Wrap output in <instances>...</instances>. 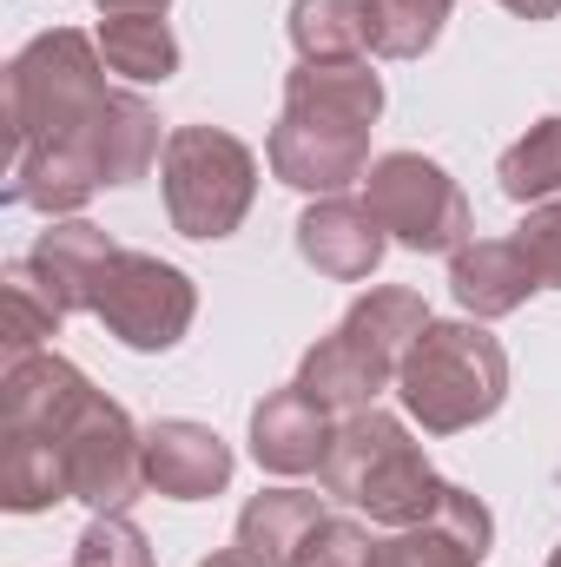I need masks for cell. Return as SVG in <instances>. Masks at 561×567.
Here are the masks:
<instances>
[{
    "instance_id": "6da1fadb",
    "label": "cell",
    "mask_w": 561,
    "mask_h": 567,
    "mask_svg": "<svg viewBox=\"0 0 561 567\" xmlns=\"http://www.w3.org/2000/svg\"><path fill=\"white\" fill-rule=\"evenodd\" d=\"M120 86H106L100 40L80 27L33 33L7 60V205H27L40 218H80L93 192H106V106Z\"/></svg>"
},
{
    "instance_id": "7a4b0ae2",
    "label": "cell",
    "mask_w": 561,
    "mask_h": 567,
    "mask_svg": "<svg viewBox=\"0 0 561 567\" xmlns=\"http://www.w3.org/2000/svg\"><path fill=\"white\" fill-rule=\"evenodd\" d=\"M324 495L370 515L377 528H410V522H429L442 508V475L429 468L422 442L410 435L404 416L390 410H350L337 416V435H330V455L317 468Z\"/></svg>"
},
{
    "instance_id": "3957f363",
    "label": "cell",
    "mask_w": 561,
    "mask_h": 567,
    "mask_svg": "<svg viewBox=\"0 0 561 567\" xmlns=\"http://www.w3.org/2000/svg\"><path fill=\"white\" fill-rule=\"evenodd\" d=\"M397 403L422 435H462L509 403V350L476 317H429L404 370Z\"/></svg>"
},
{
    "instance_id": "277c9868",
    "label": "cell",
    "mask_w": 561,
    "mask_h": 567,
    "mask_svg": "<svg viewBox=\"0 0 561 567\" xmlns=\"http://www.w3.org/2000/svg\"><path fill=\"white\" fill-rule=\"evenodd\" d=\"M159 198L178 238L218 245L258 205V152L225 126H172L159 158Z\"/></svg>"
},
{
    "instance_id": "5b68a950",
    "label": "cell",
    "mask_w": 561,
    "mask_h": 567,
    "mask_svg": "<svg viewBox=\"0 0 561 567\" xmlns=\"http://www.w3.org/2000/svg\"><path fill=\"white\" fill-rule=\"evenodd\" d=\"M364 205L377 212V225L390 231V245L417 251V258H449L476 238V212L462 198V185L422 158V152H384L364 172Z\"/></svg>"
},
{
    "instance_id": "8992f818",
    "label": "cell",
    "mask_w": 561,
    "mask_h": 567,
    "mask_svg": "<svg viewBox=\"0 0 561 567\" xmlns=\"http://www.w3.org/2000/svg\"><path fill=\"white\" fill-rule=\"evenodd\" d=\"M53 442L67 462V495L93 515H126L145 495V429L106 390H86Z\"/></svg>"
},
{
    "instance_id": "52a82bcc",
    "label": "cell",
    "mask_w": 561,
    "mask_h": 567,
    "mask_svg": "<svg viewBox=\"0 0 561 567\" xmlns=\"http://www.w3.org/2000/svg\"><path fill=\"white\" fill-rule=\"evenodd\" d=\"M93 317L106 323V337H120L140 357H165L185 343L192 317H198V284L185 278L178 265L152 258V251H120L113 271L100 284Z\"/></svg>"
},
{
    "instance_id": "ba28073f",
    "label": "cell",
    "mask_w": 561,
    "mask_h": 567,
    "mask_svg": "<svg viewBox=\"0 0 561 567\" xmlns=\"http://www.w3.org/2000/svg\"><path fill=\"white\" fill-rule=\"evenodd\" d=\"M265 165H272L278 185L304 192V198H337V192L364 185V172H370V133L324 126V120H304V113H278V126L265 140Z\"/></svg>"
},
{
    "instance_id": "9c48e42d",
    "label": "cell",
    "mask_w": 561,
    "mask_h": 567,
    "mask_svg": "<svg viewBox=\"0 0 561 567\" xmlns=\"http://www.w3.org/2000/svg\"><path fill=\"white\" fill-rule=\"evenodd\" d=\"M489 548H496V515L482 508V495L449 482L442 508L429 522L370 535V561L364 567H482Z\"/></svg>"
},
{
    "instance_id": "30bf717a",
    "label": "cell",
    "mask_w": 561,
    "mask_h": 567,
    "mask_svg": "<svg viewBox=\"0 0 561 567\" xmlns=\"http://www.w3.org/2000/svg\"><path fill=\"white\" fill-rule=\"evenodd\" d=\"M232 468H238V455L212 423L159 416L145 429V488L165 502H212L232 488Z\"/></svg>"
},
{
    "instance_id": "8fae6325",
    "label": "cell",
    "mask_w": 561,
    "mask_h": 567,
    "mask_svg": "<svg viewBox=\"0 0 561 567\" xmlns=\"http://www.w3.org/2000/svg\"><path fill=\"white\" fill-rule=\"evenodd\" d=\"M384 251H390V231H384L377 212H370L364 198H350V192H337V198H310L304 218H297V258H304L317 278H330V284L377 278Z\"/></svg>"
},
{
    "instance_id": "7c38bea8",
    "label": "cell",
    "mask_w": 561,
    "mask_h": 567,
    "mask_svg": "<svg viewBox=\"0 0 561 567\" xmlns=\"http://www.w3.org/2000/svg\"><path fill=\"white\" fill-rule=\"evenodd\" d=\"M330 435H337V416L304 383H284V390H265V403L252 410V462L284 482L317 475L330 455Z\"/></svg>"
},
{
    "instance_id": "4fadbf2b",
    "label": "cell",
    "mask_w": 561,
    "mask_h": 567,
    "mask_svg": "<svg viewBox=\"0 0 561 567\" xmlns=\"http://www.w3.org/2000/svg\"><path fill=\"white\" fill-rule=\"evenodd\" d=\"M284 113L324 120V126H350V133H377L384 120V80L370 60H297L284 80Z\"/></svg>"
},
{
    "instance_id": "5bb4252c",
    "label": "cell",
    "mask_w": 561,
    "mask_h": 567,
    "mask_svg": "<svg viewBox=\"0 0 561 567\" xmlns=\"http://www.w3.org/2000/svg\"><path fill=\"white\" fill-rule=\"evenodd\" d=\"M126 245H113L100 225H86V218H47V231L33 238V271L47 278V290L60 297V310L67 317H93V303H100V284L113 271V258H120Z\"/></svg>"
},
{
    "instance_id": "9a60e30c",
    "label": "cell",
    "mask_w": 561,
    "mask_h": 567,
    "mask_svg": "<svg viewBox=\"0 0 561 567\" xmlns=\"http://www.w3.org/2000/svg\"><path fill=\"white\" fill-rule=\"evenodd\" d=\"M449 290H456L462 317L496 323V317L522 310L542 284H536V271H529V258H522L516 238H469L462 251H449Z\"/></svg>"
},
{
    "instance_id": "2e32d148",
    "label": "cell",
    "mask_w": 561,
    "mask_h": 567,
    "mask_svg": "<svg viewBox=\"0 0 561 567\" xmlns=\"http://www.w3.org/2000/svg\"><path fill=\"white\" fill-rule=\"evenodd\" d=\"M297 383H304L330 416H350V410H370L384 390H397V370H390L370 343H357V337L337 323L330 337H317V343L304 350Z\"/></svg>"
},
{
    "instance_id": "e0dca14e",
    "label": "cell",
    "mask_w": 561,
    "mask_h": 567,
    "mask_svg": "<svg viewBox=\"0 0 561 567\" xmlns=\"http://www.w3.org/2000/svg\"><path fill=\"white\" fill-rule=\"evenodd\" d=\"M324 522H330L324 495H310V488H258L238 508V548L265 567H297L310 555Z\"/></svg>"
},
{
    "instance_id": "ac0fdd59",
    "label": "cell",
    "mask_w": 561,
    "mask_h": 567,
    "mask_svg": "<svg viewBox=\"0 0 561 567\" xmlns=\"http://www.w3.org/2000/svg\"><path fill=\"white\" fill-rule=\"evenodd\" d=\"M100 60L106 73H120L126 86H165L178 73V33L165 27V13H100Z\"/></svg>"
},
{
    "instance_id": "d6986e66",
    "label": "cell",
    "mask_w": 561,
    "mask_h": 567,
    "mask_svg": "<svg viewBox=\"0 0 561 567\" xmlns=\"http://www.w3.org/2000/svg\"><path fill=\"white\" fill-rule=\"evenodd\" d=\"M0 502L13 515H40L53 502H73L67 495V462H60L53 435H40V429H0Z\"/></svg>"
},
{
    "instance_id": "ffe728a7",
    "label": "cell",
    "mask_w": 561,
    "mask_h": 567,
    "mask_svg": "<svg viewBox=\"0 0 561 567\" xmlns=\"http://www.w3.org/2000/svg\"><path fill=\"white\" fill-rule=\"evenodd\" d=\"M290 47H297V60H370L377 13H370V0H297Z\"/></svg>"
},
{
    "instance_id": "44dd1931",
    "label": "cell",
    "mask_w": 561,
    "mask_h": 567,
    "mask_svg": "<svg viewBox=\"0 0 561 567\" xmlns=\"http://www.w3.org/2000/svg\"><path fill=\"white\" fill-rule=\"evenodd\" d=\"M0 303H7V330H0L7 363L53 350V337H60L67 310H60V297L47 290V278L33 271V258H13V265L0 271Z\"/></svg>"
},
{
    "instance_id": "7402d4cb",
    "label": "cell",
    "mask_w": 561,
    "mask_h": 567,
    "mask_svg": "<svg viewBox=\"0 0 561 567\" xmlns=\"http://www.w3.org/2000/svg\"><path fill=\"white\" fill-rule=\"evenodd\" d=\"M165 140L172 133H159V113L145 106L140 93H113V106H106V140H100V152H106V185L113 192H126V185H140L145 172L165 158Z\"/></svg>"
},
{
    "instance_id": "603a6c76",
    "label": "cell",
    "mask_w": 561,
    "mask_h": 567,
    "mask_svg": "<svg viewBox=\"0 0 561 567\" xmlns=\"http://www.w3.org/2000/svg\"><path fill=\"white\" fill-rule=\"evenodd\" d=\"M496 178H502V198L509 205H549L561 198V113L549 120H536L522 140L502 152V165H496Z\"/></svg>"
},
{
    "instance_id": "cb8c5ba5",
    "label": "cell",
    "mask_w": 561,
    "mask_h": 567,
    "mask_svg": "<svg viewBox=\"0 0 561 567\" xmlns=\"http://www.w3.org/2000/svg\"><path fill=\"white\" fill-rule=\"evenodd\" d=\"M370 13H377V60H422L442 40L456 0H370Z\"/></svg>"
},
{
    "instance_id": "d4e9b609",
    "label": "cell",
    "mask_w": 561,
    "mask_h": 567,
    "mask_svg": "<svg viewBox=\"0 0 561 567\" xmlns=\"http://www.w3.org/2000/svg\"><path fill=\"white\" fill-rule=\"evenodd\" d=\"M73 567H159V561H152V542L140 535L133 515H93L80 548H73Z\"/></svg>"
},
{
    "instance_id": "484cf974",
    "label": "cell",
    "mask_w": 561,
    "mask_h": 567,
    "mask_svg": "<svg viewBox=\"0 0 561 567\" xmlns=\"http://www.w3.org/2000/svg\"><path fill=\"white\" fill-rule=\"evenodd\" d=\"M509 238L522 245V258H529L536 284H542V290H561V198L529 205V218H522Z\"/></svg>"
},
{
    "instance_id": "4316f807",
    "label": "cell",
    "mask_w": 561,
    "mask_h": 567,
    "mask_svg": "<svg viewBox=\"0 0 561 567\" xmlns=\"http://www.w3.org/2000/svg\"><path fill=\"white\" fill-rule=\"evenodd\" d=\"M370 561V535L350 522V515H330L324 528H317V542H310V555L297 567H364Z\"/></svg>"
},
{
    "instance_id": "83f0119b",
    "label": "cell",
    "mask_w": 561,
    "mask_h": 567,
    "mask_svg": "<svg viewBox=\"0 0 561 567\" xmlns=\"http://www.w3.org/2000/svg\"><path fill=\"white\" fill-rule=\"evenodd\" d=\"M496 7H509L516 20H555L561 0H496Z\"/></svg>"
},
{
    "instance_id": "f1b7e54d",
    "label": "cell",
    "mask_w": 561,
    "mask_h": 567,
    "mask_svg": "<svg viewBox=\"0 0 561 567\" xmlns=\"http://www.w3.org/2000/svg\"><path fill=\"white\" fill-rule=\"evenodd\" d=\"M100 13H165L172 0H93Z\"/></svg>"
},
{
    "instance_id": "f546056e",
    "label": "cell",
    "mask_w": 561,
    "mask_h": 567,
    "mask_svg": "<svg viewBox=\"0 0 561 567\" xmlns=\"http://www.w3.org/2000/svg\"><path fill=\"white\" fill-rule=\"evenodd\" d=\"M198 567H265V561H252V555H245V548L232 542V548H218V555H205Z\"/></svg>"
},
{
    "instance_id": "4dcf8cb0",
    "label": "cell",
    "mask_w": 561,
    "mask_h": 567,
    "mask_svg": "<svg viewBox=\"0 0 561 567\" xmlns=\"http://www.w3.org/2000/svg\"><path fill=\"white\" fill-rule=\"evenodd\" d=\"M549 567H561V548H555V555H549Z\"/></svg>"
}]
</instances>
